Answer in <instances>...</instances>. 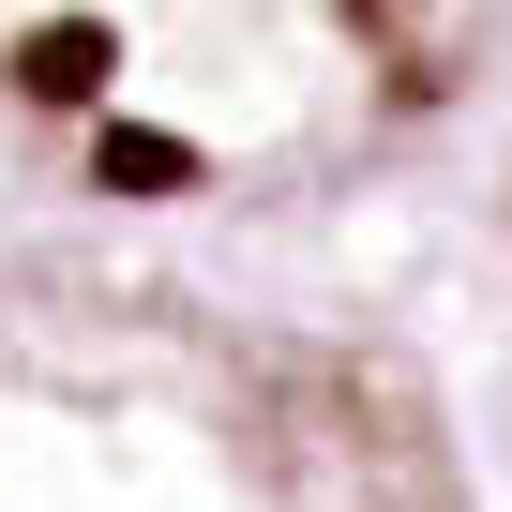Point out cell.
Instances as JSON below:
<instances>
[{
  "mask_svg": "<svg viewBox=\"0 0 512 512\" xmlns=\"http://www.w3.org/2000/svg\"><path fill=\"white\" fill-rule=\"evenodd\" d=\"M0 512H482L422 377L91 256H0Z\"/></svg>",
  "mask_w": 512,
  "mask_h": 512,
  "instance_id": "6da1fadb",
  "label": "cell"
},
{
  "mask_svg": "<svg viewBox=\"0 0 512 512\" xmlns=\"http://www.w3.org/2000/svg\"><path fill=\"white\" fill-rule=\"evenodd\" d=\"M497 46V0H0V106L91 196H332Z\"/></svg>",
  "mask_w": 512,
  "mask_h": 512,
  "instance_id": "7a4b0ae2",
  "label": "cell"
}]
</instances>
